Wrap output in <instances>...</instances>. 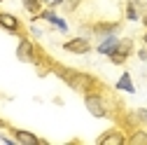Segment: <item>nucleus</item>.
<instances>
[{"instance_id":"obj_7","label":"nucleus","mask_w":147,"mask_h":145,"mask_svg":"<svg viewBox=\"0 0 147 145\" xmlns=\"http://www.w3.org/2000/svg\"><path fill=\"white\" fill-rule=\"evenodd\" d=\"M14 133V140L16 143H21V145H40V138L30 133V131H24V129H12Z\"/></svg>"},{"instance_id":"obj_24","label":"nucleus","mask_w":147,"mask_h":145,"mask_svg":"<svg viewBox=\"0 0 147 145\" xmlns=\"http://www.w3.org/2000/svg\"><path fill=\"white\" fill-rule=\"evenodd\" d=\"M0 3H3V0H0Z\"/></svg>"},{"instance_id":"obj_22","label":"nucleus","mask_w":147,"mask_h":145,"mask_svg":"<svg viewBox=\"0 0 147 145\" xmlns=\"http://www.w3.org/2000/svg\"><path fill=\"white\" fill-rule=\"evenodd\" d=\"M142 40H145V45H147V33H145V38H142Z\"/></svg>"},{"instance_id":"obj_10","label":"nucleus","mask_w":147,"mask_h":145,"mask_svg":"<svg viewBox=\"0 0 147 145\" xmlns=\"http://www.w3.org/2000/svg\"><path fill=\"white\" fill-rule=\"evenodd\" d=\"M119 30V24H96L94 26V33H98V35H112V33H117Z\"/></svg>"},{"instance_id":"obj_6","label":"nucleus","mask_w":147,"mask_h":145,"mask_svg":"<svg viewBox=\"0 0 147 145\" xmlns=\"http://www.w3.org/2000/svg\"><path fill=\"white\" fill-rule=\"evenodd\" d=\"M0 26L5 30H9V33H19V28H21L19 19L14 14H9V12H0Z\"/></svg>"},{"instance_id":"obj_2","label":"nucleus","mask_w":147,"mask_h":145,"mask_svg":"<svg viewBox=\"0 0 147 145\" xmlns=\"http://www.w3.org/2000/svg\"><path fill=\"white\" fill-rule=\"evenodd\" d=\"M84 105H86V110L94 115V117H107V108H105V101H103L100 94L86 91L84 94Z\"/></svg>"},{"instance_id":"obj_13","label":"nucleus","mask_w":147,"mask_h":145,"mask_svg":"<svg viewBox=\"0 0 147 145\" xmlns=\"http://www.w3.org/2000/svg\"><path fill=\"white\" fill-rule=\"evenodd\" d=\"M128 143L131 145H147V131H133L128 136Z\"/></svg>"},{"instance_id":"obj_9","label":"nucleus","mask_w":147,"mask_h":145,"mask_svg":"<svg viewBox=\"0 0 147 145\" xmlns=\"http://www.w3.org/2000/svg\"><path fill=\"white\" fill-rule=\"evenodd\" d=\"M40 16H42V19H45V21H49V24H54V26H56L59 30H63V33L68 30V24H65L63 19H59V16H56V14H54L51 9H45V12H40Z\"/></svg>"},{"instance_id":"obj_11","label":"nucleus","mask_w":147,"mask_h":145,"mask_svg":"<svg viewBox=\"0 0 147 145\" xmlns=\"http://www.w3.org/2000/svg\"><path fill=\"white\" fill-rule=\"evenodd\" d=\"M117 89H121V91H128V94H133V91H136V87H133V82H131V75H128V72H124V75L119 77V82H117Z\"/></svg>"},{"instance_id":"obj_19","label":"nucleus","mask_w":147,"mask_h":145,"mask_svg":"<svg viewBox=\"0 0 147 145\" xmlns=\"http://www.w3.org/2000/svg\"><path fill=\"white\" fill-rule=\"evenodd\" d=\"M138 56H140L142 61H147V49H140V51H138Z\"/></svg>"},{"instance_id":"obj_20","label":"nucleus","mask_w":147,"mask_h":145,"mask_svg":"<svg viewBox=\"0 0 147 145\" xmlns=\"http://www.w3.org/2000/svg\"><path fill=\"white\" fill-rule=\"evenodd\" d=\"M0 129H7V122L5 119H0Z\"/></svg>"},{"instance_id":"obj_16","label":"nucleus","mask_w":147,"mask_h":145,"mask_svg":"<svg viewBox=\"0 0 147 145\" xmlns=\"http://www.w3.org/2000/svg\"><path fill=\"white\" fill-rule=\"evenodd\" d=\"M126 59H128V56H124V54H119V51H112V54H110V61H112L115 66H121Z\"/></svg>"},{"instance_id":"obj_17","label":"nucleus","mask_w":147,"mask_h":145,"mask_svg":"<svg viewBox=\"0 0 147 145\" xmlns=\"http://www.w3.org/2000/svg\"><path fill=\"white\" fill-rule=\"evenodd\" d=\"M138 119H142L147 124V108H140V110H138Z\"/></svg>"},{"instance_id":"obj_12","label":"nucleus","mask_w":147,"mask_h":145,"mask_svg":"<svg viewBox=\"0 0 147 145\" xmlns=\"http://www.w3.org/2000/svg\"><path fill=\"white\" fill-rule=\"evenodd\" d=\"M115 51H119V54H124V56H128V54L133 51V40H131V38L119 40V45H117V49H115Z\"/></svg>"},{"instance_id":"obj_5","label":"nucleus","mask_w":147,"mask_h":145,"mask_svg":"<svg viewBox=\"0 0 147 145\" xmlns=\"http://www.w3.org/2000/svg\"><path fill=\"white\" fill-rule=\"evenodd\" d=\"M63 49L70 51V54H86V51L91 49V45H89L86 38H72V40H68V42L63 45Z\"/></svg>"},{"instance_id":"obj_4","label":"nucleus","mask_w":147,"mask_h":145,"mask_svg":"<svg viewBox=\"0 0 147 145\" xmlns=\"http://www.w3.org/2000/svg\"><path fill=\"white\" fill-rule=\"evenodd\" d=\"M124 143H128V138L117 129H110L103 136H98V145H124Z\"/></svg>"},{"instance_id":"obj_1","label":"nucleus","mask_w":147,"mask_h":145,"mask_svg":"<svg viewBox=\"0 0 147 145\" xmlns=\"http://www.w3.org/2000/svg\"><path fill=\"white\" fill-rule=\"evenodd\" d=\"M56 75L70 87L75 89V91H91V89L96 87V80L86 75V72H80V70H70V68H56Z\"/></svg>"},{"instance_id":"obj_23","label":"nucleus","mask_w":147,"mask_h":145,"mask_svg":"<svg viewBox=\"0 0 147 145\" xmlns=\"http://www.w3.org/2000/svg\"><path fill=\"white\" fill-rule=\"evenodd\" d=\"M45 3H51V0H45Z\"/></svg>"},{"instance_id":"obj_8","label":"nucleus","mask_w":147,"mask_h":145,"mask_svg":"<svg viewBox=\"0 0 147 145\" xmlns=\"http://www.w3.org/2000/svg\"><path fill=\"white\" fill-rule=\"evenodd\" d=\"M117 45H119V38L112 33V35H105V40H103L96 49H98V54H105V56H110V54L117 49Z\"/></svg>"},{"instance_id":"obj_14","label":"nucleus","mask_w":147,"mask_h":145,"mask_svg":"<svg viewBox=\"0 0 147 145\" xmlns=\"http://www.w3.org/2000/svg\"><path fill=\"white\" fill-rule=\"evenodd\" d=\"M24 7L30 12V14H38L40 12V5H42V0H21Z\"/></svg>"},{"instance_id":"obj_18","label":"nucleus","mask_w":147,"mask_h":145,"mask_svg":"<svg viewBox=\"0 0 147 145\" xmlns=\"http://www.w3.org/2000/svg\"><path fill=\"white\" fill-rule=\"evenodd\" d=\"M65 3H68V7H70V9H75V7L80 5V0H65Z\"/></svg>"},{"instance_id":"obj_15","label":"nucleus","mask_w":147,"mask_h":145,"mask_svg":"<svg viewBox=\"0 0 147 145\" xmlns=\"http://www.w3.org/2000/svg\"><path fill=\"white\" fill-rule=\"evenodd\" d=\"M126 19H128V21H138V19H140V12H138V7H136L133 3L126 5Z\"/></svg>"},{"instance_id":"obj_21","label":"nucleus","mask_w":147,"mask_h":145,"mask_svg":"<svg viewBox=\"0 0 147 145\" xmlns=\"http://www.w3.org/2000/svg\"><path fill=\"white\" fill-rule=\"evenodd\" d=\"M142 24H145V26H147V14H145V16H142Z\"/></svg>"},{"instance_id":"obj_3","label":"nucleus","mask_w":147,"mask_h":145,"mask_svg":"<svg viewBox=\"0 0 147 145\" xmlns=\"http://www.w3.org/2000/svg\"><path fill=\"white\" fill-rule=\"evenodd\" d=\"M16 59L19 61H26V63H35V45L30 40H21L19 47H16Z\"/></svg>"}]
</instances>
